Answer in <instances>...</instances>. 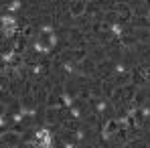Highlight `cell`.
I'll use <instances>...</instances> for the list:
<instances>
[{
  "mask_svg": "<svg viewBox=\"0 0 150 148\" xmlns=\"http://www.w3.org/2000/svg\"><path fill=\"white\" fill-rule=\"evenodd\" d=\"M23 8V2H18V0H14V2H8L6 4V10L12 14V12H16V10H21Z\"/></svg>",
  "mask_w": 150,
  "mask_h": 148,
  "instance_id": "obj_6",
  "label": "cell"
},
{
  "mask_svg": "<svg viewBox=\"0 0 150 148\" xmlns=\"http://www.w3.org/2000/svg\"><path fill=\"white\" fill-rule=\"evenodd\" d=\"M21 142H23V134L16 130H8L4 136H0V144L6 148H16Z\"/></svg>",
  "mask_w": 150,
  "mask_h": 148,
  "instance_id": "obj_2",
  "label": "cell"
},
{
  "mask_svg": "<svg viewBox=\"0 0 150 148\" xmlns=\"http://www.w3.org/2000/svg\"><path fill=\"white\" fill-rule=\"evenodd\" d=\"M148 148H150V146H148Z\"/></svg>",
  "mask_w": 150,
  "mask_h": 148,
  "instance_id": "obj_7",
  "label": "cell"
},
{
  "mask_svg": "<svg viewBox=\"0 0 150 148\" xmlns=\"http://www.w3.org/2000/svg\"><path fill=\"white\" fill-rule=\"evenodd\" d=\"M120 122H118V118H108L105 122L101 124V136L105 138V140H112L118 132H120Z\"/></svg>",
  "mask_w": 150,
  "mask_h": 148,
  "instance_id": "obj_1",
  "label": "cell"
},
{
  "mask_svg": "<svg viewBox=\"0 0 150 148\" xmlns=\"http://www.w3.org/2000/svg\"><path fill=\"white\" fill-rule=\"evenodd\" d=\"M150 142L146 138H142V136H136V138H132V140H128V148H148Z\"/></svg>",
  "mask_w": 150,
  "mask_h": 148,
  "instance_id": "obj_4",
  "label": "cell"
},
{
  "mask_svg": "<svg viewBox=\"0 0 150 148\" xmlns=\"http://www.w3.org/2000/svg\"><path fill=\"white\" fill-rule=\"evenodd\" d=\"M85 14V0H77V2H69V16L71 18H79Z\"/></svg>",
  "mask_w": 150,
  "mask_h": 148,
  "instance_id": "obj_3",
  "label": "cell"
},
{
  "mask_svg": "<svg viewBox=\"0 0 150 148\" xmlns=\"http://www.w3.org/2000/svg\"><path fill=\"white\" fill-rule=\"evenodd\" d=\"M138 73L150 83V61H142V63L138 65Z\"/></svg>",
  "mask_w": 150,
  "mask_h": 148,
  "instance_id": "obj_5",
  "label": "cell"
}]
</instances>
